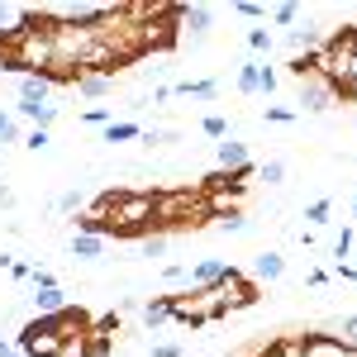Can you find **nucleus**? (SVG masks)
<instances>
[{"label":"nucleus","instance_id":"nucleus-42","mask_svg":"<svg viewBox=\"0 0 357 357\" xmlns=\"http://www.w3.org/2000/svg\"><path fill=\"white\" fill-rule=\"evenodd\" d=\"M153 357H181V348H176V343H158V348H153Z\"/></svg>","mask_w":357,"mask_h":357},{"label":"nucleus","instance_id":"nucleus-27","mask_svg":"<svg viewBox=\"0 0 357 357\" xmlns=\"http://www.w3.org/2000/svg\"><path fill=\"white\" fill-rule=\"evenodd\" d=\"M248 48L252 53H272V29H248Z\"/></svg>","mask_w":357,"mask_h":357},{"label":"nucleus","instance_id":"nucleus-38","mask_svg":"<svg viewBox=\"0 0 357 357\" xmlns=\"http://www.w3.org/2000/svg\"><path fill=\"white\" fill-rule=\"evenodd\" d=\"M15 24H20V10H15V5H0V33L15 29Z\"/></svg>","mask_w":357,"mask_h":357},{"label":"nucleus","instance_id":"nucleus-39","mask_svg":"<svg viewBox=\"0 0 357 357\" xmlns=\"http://www.w3.org/2000/svg\"><path fill=\"white\" fill-rule=\"evenodd\" d=\"M234 10H238V15H243V20H262V5H252V0H238V5H234Z\"/></svg>","mask_w":357,"mask_h":357},{"label":"nucleus","instance_id":"nucleus-40","mask_svg":"<svg viewBox=\"0 0 357 357\" xmlns=\"http://www.w3.org/2000/svg\"><path fill=\"white\" fill-rule=\"evenodd\" d=\"M348 33H353V67H348V86L357 91V24H348Z\"/></svg>","mask_w":357,"mask_h":357},{"label":"nucleus","instance_id":"nucleus-13","mask_svg":"<svg viewBox=\"0 0 357 357\" xmlns=\"http://www.w3.org/2000/svg\"><path fill=\"white\" fill-rule=\"evenodd\" d=\"M29 301H33V310H38V314H62V310H67V291H62V286H48V291H33V296H29Z\"/></svg>","mask_w":357,"mask_h":357},{"label":"nucleus","instance_id":"nucleus-11","mask_svg":"<svg viewBox=\"0 0 357 357\" xmlns=\"http://www.w3.org/2000/svg\"><path fill=\"white\" fill-rule=\"evenodd\" d=\"M48 96H53L48 77H20V100L24 105H48Z\"/></svg>","mask_w":357,"mask_h":357},{"label":"nucleus","instance_id":"nucleus-45","mask_svg":"<svg viewBox=\"0 0 357 357\" xmlns=\"http://www.w3.org/2000/svg\"><path fill=\"white\" fill-rule=\"evenodd\" d=\"M348 357H357V348H348Z\"/></svg>","mask_w":357,"mask_h":357},{"label":"nucleus","instance_id":"nucleus-30","mask_svg":"<svg viewBox=\"0 0 357 357\" xmlns=\"http://www.w3.org/2000/svg\"><path fill=\"white\" fill-rule=\"evenodd\" d=\"M338 338H343L348 348H357V314H343V319H338Z\"/></svg>","mask_w":357,"mask_h":357},{"label":"nucleus","instance_id":"nucleus-15","mask_svg":"<svg viewBox=\"0 0 357 357\" xmlns=\"http://www.w3.org/2000/svg\"><path fill=\"white\" fill-rule=\"evenodd\" d=\"M72 257H82V262H96L100 252H105V238H96V234H72Z\"/></svg>","mask_w":357,"mask_h":357},{"label":"nucleus","instance_id":"nucleus-3","mask_svg":"<svg viewBox=\"0 0 357 357\" xmlns=\"http://www.w3.org/2000/svg\"><path fill=\"white\" fill-rule=\"evenodd\" d=\"M62 324H57V314H33V319H24L20 324V333H15V348L24 357H57L62 353Z\"/></svg>","mask_w":357,"mask_h":357},{"label":"nucleus","instance_id":"nucleus-22","mask_svg":"<svg viewBox=\"0 0 357 357\" xmlns=\"http://www.w3.org/2000/svg\"><path fill=\"white\" fill-rule=\"evenodd\" d=\"M167 243H172L167 234H143V238H138V257H162Z\"/></svg>","mask_w":357,"mask_h":357},{"label":"nucleus","instance_id":"nucleus-24","mask_svg":"<svg viewBox=\"0 0 357 357\" xmlns=\"http://www.w3.org/2000/svg\"><path fill=\"white\" fill-rule=\"evenodd\" d=\"M200 134L220 143V138H229V119H224V114H205V119H200Z\"/></svg>","mask_w":357,"mask_h":357},{"label":"nucleus","instance_id":"nucleus-26","mask_svg":"<svg viewBox=\"0 0 357 357\" xmlns=\"http://www.w3.org/2000/svg\"><path fill=\"white\" fill-rule=\"evenodd\" d=\"M82 205H86V195L77 191V186H72V191H62V195H57V210H62V215H82Z\"/></svg>","mask_w":357,"mask_h":357},{"label":"nucleus","instance_id":"nucleus-17","mask_svg":"<svg viewBox=\"0 0 357 357\" xmlns=\"http://www.w3.org/2000/svg\"><path fill=\"white\" fill-rule=\"evenodd\" d=\"M20 114H24L33 129H53V119H57V105H24L20 100Z\"/></svg>","mask_w":357,"mask_h":357},{"label":"nucleus","instance_id":"nucleus-1","mask_svg":"<svg viewBox=\"0 0 357 357\" xmlns=\"http://www.w3.org/2000/svg\"><path fill=\"white\" fill-rule=\"evenodd\" d=\"M215 220L210 215V200L200 195V186H167L153 200V234H191V229H205Z\"/></svg>","mask_w":357,"mask_h":357},{"label":"nucleus","instance_id":"nucleus-19","mask_svg":"<svg viewBox=\"0 0 357 357\" xmlns=\"http://www.w3.org/2000/svg\"><path fill=\"white\" fill-rule=\"evenodd\" d=\"M286 72H291L296 82H310V77H319V62H314V53H296L286 62Z\"/></svg>","mask_w":357,"mask_h":357},{"label":"nucleus","instance_id":"nucleus-4","mask_svg":"<svg viewBox=\"0 0 357 357\" xmlns=\"http://www.w3.org/2000/svg\"><path fill=\"white\" fill-rule=\"evenodd\" d=\"M220 301H224V314L229 310H252V305L262 301V286L252 276H243L238 267H229V276L220 281Z\"/></svg>","mask_w":357,"mask_h":357},{"label":"nucleus","instance_id":"nucleus-41","mask_svg":"<svg viewBox=\"0 0 357 357\" xmlns=\"http://www.w3.org/2000/svg\"><path fill=\"white\" fill-rule=\"evenodd\" d=\"M186 276H191L186 267H167V272H162V281H167V286H176V281H186Z\"/></svg>","mask_w":357,"mask_h":357},{"label":"nucleus","instance_id":"nucleus-18","mask_svg":"<svg viewBox=\"0 0 357 357\" xmlns=\"http://www.w3.org/2000/svg\"><path fill=\"white\" fill-rule=\"evenodd\" d=\"M134 138H143V124H134V119H114L105 129V143H134Z\"/></svg>","mask_w":357,"mask_h":357},{"label":"nucleus","instance_id":"nucleus-5","mask_svg":"<svg viewBox=\"0 0 357 357\" xmlns=\"http://www.w3.org/2000/svg\"><path fill=\"white\" fill-rule=\"evenodd\" d=\"M252 172H257V167H252ZM252 172H220V167H215V172L200 176L195 186H200L205 200H238V195L248 191V181H252Z\"/></svg>","mask_w":357,"mask_h":357},{"label":"nucleus","instance_id":"nucleus-35","mask_svg":"<svg viewBox=\"0 0 357 357\" xmlns=\"http://www.w3.org/2000/svg\"><path fill=\"white\" fill-rule=\"evenodd\" d=\"M57 357H91V353H86V338H67Z\"/></svg>","mask_w":357,"mask_h":357},{"label":"nucleus","instance_id":"nucleus-32","mask_svg":"<svg viewBox=\"0 0 357 357\" xmlns=\"http://www.w3.org/2000/svg\"><path fill=\"white\" fill-rule=\"evenodd\" d=\"M272 20H276V24H296V20H301V5H291V0H286V5H276Z\"/></svg>","mask_w":357,"mask_h":357},{"label":"nucleus","instance_id":"nucleus-31","mask_svg":"<svg viewBox=\"0 0 357 357\" xmlns=\"http://www.w3.org/2000/svg\"><path fill=\"white\" fill-rule=\"evenodd\" d=\"M48 143H53V138H48V129H29V134H24V148H29V153H43Z\"/></svg>","mask_w":357,"mask_h":357},{"label":"nucleus","instance_id":"nucleus-23","mask_svg":"<svg viewBox=\"0 0 357 357\" xmlns=\"http://www.w3.org/2000/svg\"><path fill=\"white\" fill-rule=\"evenodd\" d=\"M257 77H262V62H243L238 67V91L243 96H257Z\"/></svg>","mask_w":357,"mask_h":357},{"label":"nucleus","instance_id":"nucleus-33","mask_svg":"<svg viewBox=\"0 0 357 357\" xmlns=\"http://www.w3.org/2000/svg\"><path fill=\"white\" fill-rule=\"evenodd\" d=\"M29 281H33V291H48V286H57V276L48 272V267H33V272H29Z\"/></svg>","mask_w":357,"mask_h":357},{"label":"nucleus","instance_id":"nucleus-36","mask_svg":"<svg viewBox=\"0 0 357 357\" xmlns=\"http://www.w3.org/2000/svg\"><path fill=\"white\" fill-rule=\"evenodd\" d=\"M220 224L229 229V234H243V229H248V215H243V210H234V215H229V220H220Z\"/></svg>","mask_w":357,"mask_h":357},{"label":"nucleus","instance_id":"nucleus-37","mask_svg":"<svg viewBox=\"0 0 357 357\" xmlns=\"http://www.w3.org/2000/svg\"><path fill=\"white\" fill-rule=\"evenodd\" d=\"M267 119H272V124H291L296 110H286V105H267Z\"/></svg>","mask_w":357,"mask_h":357},{"label":"nucleus","instance_id":"nucleus-25","mask_svg":"<svg viewBox=\"0 0 357 357\" xmlns=\"http://www.w3.org/2000/svg\"><path fill=\"white\" fill-rule=\"evenodd\" d=\"M82 124H91V129H110V124H114V110H110V105H91V110L82 114Z\"/></svg>","mask_w":357,"mask_h":357},{"label":"nucleus","instance_id":"nucleus-10","mask_svg":"<svg viewBox=\"0 0 357 357\" xmlns=\"http://www.w3.org/2000/svg\"><path fill=\"white\" fill-rule=\"evenodd\" d=\"M224 276H229V262L224 257H200L191 267V286H220Z\"/></svg>","mask_w":357,"mask_h":357},{"label":"nucleus","instance_id":"nucleus-44","mask_svg":"<svg viewBox=\"0 0 357 357\" xmlns=\"http://www.w3.org/2000/svg\"><path fill=\"white\" fill-rule=\"evenodd\" d=\"M0 205H15V191L10 186H0Z\"/></svg>","mask_w":357,"mask_h":357},{"label":"nucleus","instance_id":"nucleus-6","mask_svg":"<svg viewBox=\"0 0 357 357\" xmlns=\"http://www.w3.org/2000/svg\"><path fill=\"white\" fill-rule=\"evenodd\" d=\"M296 114H324L338 105V96H333L329 82H319V77H310V82H296Z\"/></svg>","mask_w":357,"mask_h":357},{"label":"nucleus","instance_id":"nucleus-28","mask_svg":"<svg viewBox=\"0 0 357 357\" xmlns=\"http://www.w3.org/2000/svg\"><path fill=\"white\" fill-rule=\"evenodd\" d=\"M333 215V200H314V205H305V220L310 224H324Z\"/></svg>","mask_w":357,"mask_h":357},{"label":"nucleus","instance_id":"nucleus-21","mask_svg":"<svg viewBox=\"0 0 357 357\" xmlns=\"http://www.w3.org/2000/svg\"><path fill=\"white\" fill-rule=\"evenodd\" d=\"M252 176H257V181H267V186H281V181H286V162H281V158H267Z\"/></svg>","mask_w":357,"mask_h":357},{"label":"nucleus","instance_id":"nucleus-29","mask_svg":"<svg viewBox=\"0 0 357 357\" xmlns=\"http://www.w3.org/2000/svg\"><path fill=\"white\" fill-rule=\"evenodd\" d=\"M0 143H20V124L10 110H0Z\"/></svg>","mask_w":357,"mask_h":357},{"label":"nucleus","instance_id":"nucleus-14","mask_svg":"<svg viewBox=\"0 0 357 357\" xmlns=\"http://www.w3.org/2000/svg\"><path fill=\"white\" fill-rule=\"evenodd\" d=\"M167 319H172V296H153V301H143V324H148V329H162Z\"/></svg>","mask_w":357,"mask_h":357},{"label":"nucleus","instance_id":"nucleus-2","mask_svg":"<svg viewBox=\"0 0 357 357\" xmlns=\"http://www.w3.org/2000/svg\"><path fill=\"white\" fill-rule=\"evenodd\" d=\"M224 319V301L220 286H186V291H172V324H191V329H205Z\"/></svg>","mask_w":357,"mask_h":357},{"label":"nucleus","instance_id":"nucleus-16","mask_svg":"<svg viewBox=\"0 0 357 357\" xmlns=\"http://www.w3.org/2000/svg\"><path fill=\"white\" fill-rule=\"evenodd\" d=\"M77 91H82L86 100H100V96H110V91H114V82H110V77H91V72H86V77H77Z\"/></svg>","mask_w":357,"mask_h":357},{"label":"nucleus","instance_id":"nucleus-12","mask_svg":"<svg viewBox=\"0 0 357 357\" xmlns=\"http://www.w3.org/2000/svg\"><path fill=\"white\" fill-rule=\"evenodd\" d=\"M286 276V257L281 252H262L257 262H252V281L262 286V281H281Z\"/></svg>","mask_w":357,"mask_h":357},{"label":"nucleus","instance_id":"nucleus-7","mask_svg":"<svg viewBox=\"0 0 357 357\" xmlns=\"http://www.w3.org/2000/svg\"><path fill=\"white\" fill-rule=\"evenodd\" d=\"M215 162H220V172H252V153H248L243 138H220L215 143Z\"/></svg>","mask_w":357,"mask_h":357},{"label":"nucleus","instance_id":"nucleus-9","mask_svg":"<svg viewBox=\"0 0 357 357\" xmlns=\"http://www.w3.org/2000/svg\"><path fill=\"white\" fill-rule=\"evenodd\" d=\"M215 24V10L210 5H181V29L191 33V38H205Z\"/></svg>","mask_w":357,"mask_h":357},{"label":"nucleus","instance_id":"nucleus-20","mask_svg":"<svg viewBox=\"0 0 357 357\" xmlns=\"http://www.w3.org/2000/svg\"><path fill=\"white\" fill-rule=\"evenodd\" d=\"M215 82H176L172 86V96H191V100H215Z\"/></svg>","mask_w":357,"mask_h":357},{"label":"nucleus","instance_id":"nucleus-34","mask_svg":"<svg viewBox=\"0 0 357 357\" xmlns=\"http://www.w3.org/2000/svg\"><path fill=\"white\" fill-rule=\"evenodd\" d=\"M276 86H281V77H276L272 67H262V77H257V91H262V96H272Z\"/></svg>","mask_w":357,"mask_h":357},{"label":"nucleus","instance_id":"nucleus-43","mask_svg":"<svg viewBox=\"0 0 357 357\" xmlns=\"http://www.w3.org/2000/svg\"><path fill=\"white\" fill-rule=\"evenodd\" d=\"M0 357H24V353L15 348V338H0Z\"/></svg>","mask_w":357,"mask_h":357},{"label":"nucleus","instance_id":"nucleus-8","mask_svg":"<svg viewBox=\"0 0 357 357\" xmlns=\"http://www.w3.org/2000/svg\"><path fill=\"white\" fill-rule=\"evenodd\" d=\"M301 338V357H348V343L338 333H296Z\"/></svg>","mask_w":357,"mask_h":357}]
</instances>
